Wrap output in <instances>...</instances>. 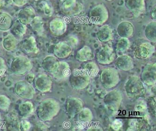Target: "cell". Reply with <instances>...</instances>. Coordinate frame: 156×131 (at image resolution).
Segmentation results:
<instances>
[{"instance_id":"cell-12","label":"cell","mask_w":156,"mask_h":131,"mask_svg":"<svg viewBox=\"0 0 156 131\" xmlns=\"http://www.w3.org/2000/svg\"><path fill=\"white\" fill-rule=\"evenodd\" d=\"M112 36V30L108 25L103 26L98 32V39L103 42H107L110 40Z\"/></svg>"},{"instance_id":"cell-27","label":"cell","mask_w":156,"mask_h":131,"mask_svg":"<svg viewBox=\"0 0 156 131\" xmlns=\"http://www.w3.org/2000/svg\"><path fill=\"white\" fill-rule=\"evenodd\" d=\"M106 1L108 2H111L112 1H113V0H106Z\"/></svg>"},{"instance_id":"cell-20","label":"cell","mask_w":156,"mask_h":131,"mask_svg":"<svg viewBox=\"0 0 156 131\" xmlns=\"http://www.w3.org/2000/svg\"><path fill=\"white\" fill-rule=\"evenodd\" d=\"M130 42L127 38H122L117 44L116 49L119 52H125L129 47Z\"/></svg>"},{"instance_id":"cell-7","label":"cell","mask_w":156,"mask_h":131,"mask_svg":"<svg viewBox=\"0 0 156 131\" xmlns=\"http://www.w3.org/2000/svg\"><path fill=\"white\" fill-rule=\"evenodd\" d=\"M50 28L54 34L60 35L63 34L66 32L67 25L63 20L61 18H56L51 22Z\"/></svg>"},{"instance_id":"cell-18","label":"cell","mask_w":156,"mask_h":131,"mask_svg":"<svg viewBox=\"0 0 156 131\" xmlns=\"http://www.w3.org/2000/svg\"><path fill=\"white\" fill-rule=\"evenodd\" d=\"M33 105L30 102H26L22 104L20 107L21 114L23 117H27L31 114L33 113Z\"/></svg>"},{"instance_id":"cell-8","label":"cell","mask_w":156,"mask_h":131,"mask_svg":"<svg viewBox=\"0 0 156 131\" xmlns=\"http://www.w3.org/2000/svg\"><path fill=\"white\" fill-rule=\"evenodd\" d=\"M154 51V48L151 43L144 42L139 46L136 53L137 55L142 58H147L150 57Z\"/></svg>"},{"instance_id":"cell-3","label":"cell","mask_w":156,"mask_h":131,"mask_svg":"<svg viewBox=\"0 0 156 131\" xmlns=\"http://www.w3.org/2000/svg\"><path fill=\"white\" fill-rule=\"evenodd\" d=\"M32 63L24 57H18L14 60L11 65V70L15 73L23 74L31 70Z\"/></svg>"},{"instance_id":"cell-17","label":"cell","mask_w":156,"mask_h":131,"mask_svg":"<svg viewBox=\"0 0 156 131\" xmlns=\"http://www.w3.org/2000/svg\"><path fill=\"white\" fill-rule=\"evenodd\" d=\"M3 45L5 49L10 51L14 49L16 45V41L14 37L12 35H9L4 39Z\"/></svg>"},{"instance_id":"cell-4","label":"cell","mask_w":156,"mask_h":131,"mask_svg":"<svg viewBox=\"0 0 156 131\" xmlns=\"http://www.w3.org/2000/svg\"><path fill=\"white\" fill-rule=\"evenodd\" d=\"M125 5L135 17H138L145 11V0H126Z\"/></svg>"},{"instance_id":"cell-14","label":"cell","mask_w":156,"mask_h":131,"mask_svg":"<svg viewBox=\"0 0 156 131\" xmlns=\"http://www.w3.org/2000/svg\"><path fill=\"white\" fill-rule=\"evenodd\" d=\"M144 34L150 41H156V22H149L144 30Z\"/></svg>"},{"instance_id":"cell-26","label":"cell","mask_w":156,"mask_h":131,"mask_svg":"<svg viewBox=\"0 0 156 131\" xmlns=\"http://www.w3.org/2000/svg\"><path fill=\"white\" fill-rule=\"evenodd\" d=\"M151 16L153 19H156V8H153L152 12H151Z\"/></svg>"},{"instance_id":"cell-25","label":"cell","mask_w":156,"mask_h":131,"mask_svg":"<svg viewBox=\"0 0 156 131\" xmlns=\"http://www.w3.org/2000/svg\"><path fill=\"white\" fill-rule=\"evenodd\" d=\"M2 60L3 59H0V75H1L4 72H5V65L4 63L2 64V62L3 61Z\"/></svg>"},{"instance_id":"cell-16","label":"cell","mask_w":156,"mask_h":131,"mask_svg":"<svg viewBox=\"0 0 156 131\" xmlns=\"http://www.w3.org/2000/svg\"><path fill=\"white\" fill-rule=\"evenodd\" d=\"M26 26L21 22L20 21H17L14 24L12 28V32L14 34L17 36L23 35L26 32Z\"/></svg>"},{"instance_id":"cell-2","label":"cell","mask_w":156,"mask_h":131,"mask_svg":"<svg viewBox=\"0 0 156 131\" xmlns=\"http://www.w3.org/2000/svg\"><path fill=\"white\" fill-rule=\"evenodd\" d=\"M83 10V6L78 0H65L62 3V12L68 16L79 14Z\"/></svg>"},{"instance_id":"cell-10","label":"cell","mask_w":156,"mask_h":131,"mask_svg":"<svg viewBox=\"0 0 156 131\" xmlns=\"http://www.w3.org/2000/svg\"><path fill=\"white\" fill-rule=\"evenodd\" d=\"M37 89L41 92H47L51 87V81L50 78L45 75L40 76L36 81Z\"/></svg>"},{"instance_id":"cell-21","label":"cell","mask_w":156,"mask_h":131,"mask_svg":"<svg viewBox=\"0 0 156 131\" xmlns=\"http://www.w3.org/2000/svg\"><path fill=\"white\" fill-rule=\"evenodd\" d=\"M92 54V51L90 48L85 46L78 51L77 57L83 58V59H87L91 57Z\"/></svg>"},{"instance_id":"cell-13","label":"cell","mask_w":156,"mask_h":131,"mask_svg":"<svg viewBox=\"0 0 156 131\" xmlns=\"http://www.w3.org/2000/svg\"><path fill=\"white\" fill-rule=\"evenodd\" d=\"M22 48L27 53H37L38 51L35 40L33 37L24 40L23 42Z\"/></svg>"},{"instance_id":"cell-5","label":"cell","mask_w":156,"mask_h":131,"mask_svg":"<svg viewBox=\"0 0 156 131\" xmlns=\"http://www.w3.org/2000/svg\"><path fill=\"white\" fill-rule=\"evenodd\" d=\"M34 90L32 86L24 81L18 82L15 85V91L16 94L21 98L32 99L35 94Z\"/></svg>"},{"instance_id":"cell-22","label":"cell","mask_w":156,"mask_h":131,"mask_svg":"<svg viewBox=\"0 0 156 131\" xmlns=\"http://www.w3.org/2000/svg\"><path fill=\"white\" fill-rule=\"evenodd\" d=\"M40 8L42 10L45 15L47 16H51L53 13V8L47 2L43 1L39 4Z\"/></svg>"},{"instance_id":"cell-6","label":"cell","mask_w":156,"mask_h":131,"mask_svg":"<svg viewBox=\"0 0 156 131\" xmlns=\"http://www.w3.org/2000/svg\"><path fill=\"white\" fill-rule=\"evenodd\" d=\"M134 26L128 21L122 22L119 23L117 28L118 34L122 38H127L133 35Z\"/></svg>"},{"instance_id":"cell-1","label":"cell","mask_w":156,"mask_h":131,"mask_svg":"<svg viewBox=\"0 0 156 131\" xmlns=\"http://www.w3.org/2000/svg\"><path fill=\"white\" fill-rule=\"evenodd\" d=\"M89 17L91 23L102 24L108 19V11L105 6L98 4L91 8L89 12Z\"/></svg>"},{"instance_id":"cell-23","label":"cell","mask_w":156,"mask_h":131,"mask_svg":"<svg viewBox=\"0 0 156 131\" xmlns=\"http://www.w3.org/2000/svg\"><path fill=\"white\" fill-rule=\"evenodd\" d=\"M31 25L35 30L39 32L42 29L43 23L41 18L39 17L34 18L33 20L31 21Z\"/></svg>"},{"instance_id":"cell-9","label":"cell","mask_w":156,"mask_h":131,"mask_svg":"<svg viewBox=\"0 0 156 131\" xmlns=\"http://www.w3.org/2000/svg\"><path fill=\"white\" fill-rule=\"evenodd\" d=\"M34 17V11L29 8H23L18 14V19L23 24H28L31 22Z\"/></svg>"},{"instance_id":"cell-19","label":"cell","mask_w":156,"mask_h":131,"mask_svg":"<svg viewBox=\"0 0 156 131\" xmlns=\"http://www.w3.org/2000/svg\"><path fill=\"white\" fill-rule=\"evenodd\" d=\"M113 50L111 48L108 46L104 47L99 51L98 57L103 60L108 59L113 56Z\"/></svg>"},{"instance_id":"cell-15","label":"cell","mask_w":156,"mask_h":131,"mask_svg":"<svg viewBox=\"0 0 156 131\" xmlns=\"http://www.w3.org/2000/svg\"><path fill=\"white\" fill-rule=\"evenodd\" d=\"M12 19L10 15L6 14L0 15V29L7 30L11 27Z\"/></svg>"},{"instance_id":"cell-24","label":"cell","mask_w":156,"mask_h":131,"mask_svg":"<svg viewBox=\"0 0 156 131\" xmlns=\"http://www.w3.org/2000/svg\"><path fill=\"white\" fill-rule=\"evenodd\" d=\"M12 1L18 6H22L26 3L27 0H12Z\"/></svg>"},{"instance_id":"cell-11","label":"cell","mask_w":156,"mask_h":131,"mask_svg":"<svg viewBox=\"0 0 156 131\" xmlns=\"http://www.w3.org/2000/svg\"><path fill=\"white\" fill-rule=\"evenodd\" d=\"M55 53L60 58L67 57L72 51L69 45L64 42H59L55 47Z\"/></svg>"}]
</instances>
